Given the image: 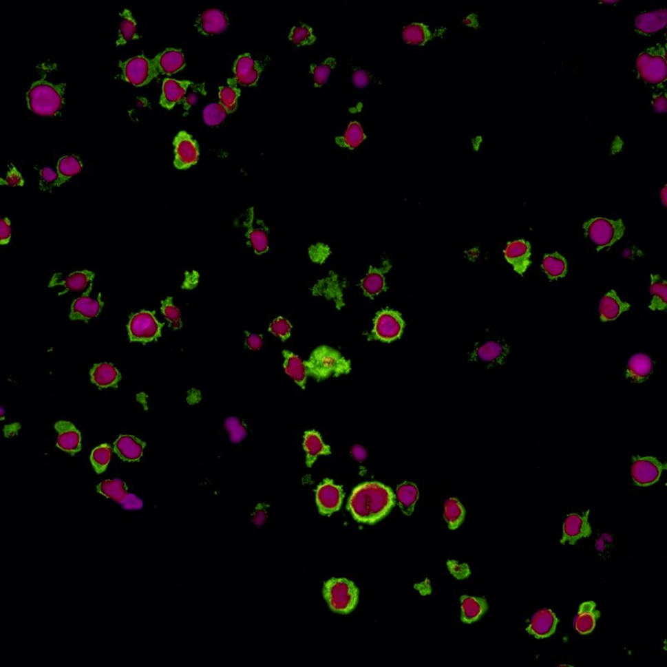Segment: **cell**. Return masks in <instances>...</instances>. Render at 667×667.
I'll return each instance as SVG.
<instances>
[{
	"mask_svg": "<svg viewBox=\"0 0 667 667\" xmlns=\"http://www.w3.org/2000/svg\"><path fill=\"white\" fill-rule=\"evenodd\" d=\"M396 497L392 490L380 483H365L355 487L348 501L350 514L357 522L374 525L392 511Z\"/></svg>",
	"mask_w": 667,
	"mask_h": 667,
	"instance_id": "6da1fadb",
	"label": "cell"
},
{
	"mask_svg": "<svg viewBox=\"0 0 667 667\" xmlns=\"http://www.w3.org/2000/svg\"><path fill=\"white\" fill-rule=\"evenodd\" d=\"M305 363L308 376L319 381L349 374L351 370L350 361L327 346H319Z\"/></svg>",
	"mask_w": 667,
	"mask_h": 667,
	"instance_id": "7a4b0ae2",
	"label": "cell"
},
{
	"mask_svg": "<svg viewBox=\"0 0 667 667\" xmlns=\"http://www.w3.org/2000/svg\"><path fill=\"white\" fill-rule=\"evenodd\" d=\"M65 84L53 85L45 80L33 83L26 94L28 107L41 116H54L64 105Z\"/></svg>",
	"mask_w": 667,
	"mask_h": 667,
	"instance_id": "3957f363",
	"label": "cell"
},
{
	"mask_svg": "<svg viewBox=\"0 0 667 667\" xmlns=\"http://www.w3.org/2000/svg\"><path fill=\"white\" fill-rule=\"evenodd\" d=\"M323 594L330 609L337 614H350L358 605V588L345 578L329 580L324 585Z\"/></svg>",
	"mask_w": 667,
	"mask_h": 667,
	"instance_id": "277c9868",
	"label": "cell"
},
{
	"mask_svg": "<svg viewBox=\"0 0 667 667\" xmlns=\"http://www.w3.org/2000/svg\"><path fill=\"white\" fill-rule=\"evenodd\" d=\"M586 236L597 247V251L608 248L622 238L625 226L622 220L595 218L584 224Z\"/></svg>",
	"mask_w": 667,
	"mask_h": 667,
	"instance_id": "5b68a950",
	"label": "cell"
},
{
	"mask_svg": "<svg viewBox=\"0 0 667 667\" xmlns=\"http://www.w3.org/2000/svg\"><path fill=\"white\" fill-rule=\"evenodd\" d=\"M163 326V324L157 321L155 313L142 310L130 317L128 325L130 341L143 344L156 341L161 337Z\"/></svg>",
	"mask_w": 667,
	"mask_h": 667,
	"instance_id": "8992f818",
	"label": "cell"
},
{
	"mask_svg": "<svg viewBox=\"0 0 667 667\" xmlns=\"http://www.w3.org/2000/svg\"><path fill=\"white\" fill-rule=\"evenodd\" d=\"M123 74L122 78L136 87L148 85L159 76L155 61L144 55L128 59L120 64Z\"/></svg>",
	"mask_w": 667,
	"mask_h": 667,
	"instance_id": "52a82bcc",
	"label": "cell"
},
{
	"mask_svg": "<svg viewBox=\"0 0 667 667\" xmlns=\"http://www.w3.org/2000/svg\"><path fill=\"white\" fill-rule=\"evenodd\" d=\"M404 327L401 313L390 309L381 310L374 317L372 337L383 342H392L401 337Z\"/></svg>",
	"mask_w": 667,
	"mask_h": 667,
	"instance_id": "ba28073f",
	"label": "cell"
},
{
	"mask_svg": "<svg viewBox=\"0 0 667 667\" xmlns=\"http://www.w3.org/2000/svg\"><path fill=\"white\" fill-rule=\"evenodd\" d=\"M243 226L246 229V237L251 246L257 255L269 251V228L262 220L256 218L253 208L248 209L243 215Z\"/></svg>",
	"mask_w": 667,
	"mask_h": 667,
	"instance_id": "9c48e42d",
	"label": "cell"
},
{
	"mask_svg": "<svg viewBox=\"0 0 667 667\" xmlns=\"http://www.w3.org/2000/svg\"><path fill=\"white\" fill-rule=\"evenodd\" d=\"M315 499L319 513L323 516H330L341 509L344 499V491L341 485H335L333 480L326 479L319 485Z\"/></svg>",
	"mask_w": 667,
	"mask_h": 667,
	"instance_id": "30bf717a",
	"label": "cell"
},
{
	"mask_svg": "<svg viewBox=\"0 0 667 667\" xmlns=\"http://www.w3.org/2000/svg\"><path fill=\"white\" fill-rule=\"evenodd\" d=\"M175 146L173 165L178 169H187L198 162L200 152L196 140L187 131H180L173 142Z\"/></svg>",
	"mask_w": 667,
	"mask_h": 667,
	"instance_id": "8fae6325",
	"label": "cell"
},
{
	"mask_svg": "<svg viewBox=\"0 0 667 667\" xmlns=\"http://www.w3.org/2000/svg\"><path fill=\"white\" fill-rule=\"evenodd\" d=\"M664 465L654 457H635L631 467L634 483L640 487L657 483L660 479Z\"/></svg>",
	"mask_w": 667,
	"mask_h": 667,
	"instance_id": "7c38bea8",
	"label": "cell"
},
{
	"mask_svg": "<svg viewBox=\"0 0 667 667\" xmlns=\"http://www.w3.org/2000/svg\"><path fill=\"white\" fill-rule=\"evenodd\" d=\"M590 510L580 516L576 513L568 515L563 525V535L560 542L571 546L583 538H590L592 529L589 522Z\"/></svg>",
	"mask_w": 667,
	"mask_h": 667,
	"instance_id": "4fadbf2b",
	"label": "cell"
},
{
	"mask_svg": "<svg viewBox=\"0 0 667 667\" xmlns=\"http://www.w3.org/2000/svg\"><path fill=\"white\" fill-rule=\"evenodd\" d=\"M637 67L643 80L651 84H658L666 77V62L661 55L642 54L637 58Z\"/></svg>",
	"mask_w": 667,
	"mask_h": 667,
	"instance_id": "5bb4252c",
	"label": "cell"
},
{
	"mask_svg": "<svg viewBox=\"0 0 667 667\" xmlns=\"http://www.w3.org/2000/svg\"><path fill=\"white\" fill-rule=\"evenodd\" d=\"M92 285L89 287L81 298H78L71 306L70 318L72 321H88L89 319L96 318L101 313L104 302L102 301V295L98 294V298L94 299L90 298L89 295L92 291Z\"/></svg>",
	"mask_w": 667,
	"mask_h": 667,
	"instance_id": "9a60e30c",
	"label": "cell"
},
{
	"mask_svg": "<svg viewBox=\"0 0 667 667\" xmlns=\"http://www.w3.org/2000/svg\"><path fill=\"white\" fill-rule=\"evenodd\" d=\"M558 623L559 619L553 611L542 609L532 617L527 631L536 639H546L555 633Z\"/></svg>",
	"mask_w": 667,
	"mask_h": 667,
	"instance_id": "2e32d148",
	"label": "cell"
},
{
	"mask_svg": "<svg viewBox=\"0 0 667 667\" xmlns=\"http://www.w3.org/2000/svg\"><path fill=\"white\" fill-rule=\"evenodd\" d=\"M504 255L517 273L522 275L531 264V244L524 240L510 242Z\"/></svg>",
	"mask_w": 667,
	"mask_h": 667,
	"instance_id": "e0dca14e",
	"label": "cell"
},
{
	"mask_svg": "<svg viewBox=\"0 0 667 667\" xmlns=\"http://www.w3.org/2000/svg\"><path fill=\"white\" fill-rule=\"evenodd\" d=\"M392 266L390 260H385L380 268L370 267L368 273L361 282V287L367 297H376L386 290L385 275Z\"/></svg>",
	"mask_w": 667,
	"mask_h": 667,
	"instance_id": "ac0fdd59",
	"label": "cell"
},
{
	"mask_svg": "<svg viewBox=\"0 0 667 667\" xmlns=\"http://www.w3.org/2000/svg\"><path fill=\"white\" fill-rule=\"evenodd\" d=\"M260 72V66L251 58V54H244L236 59L234 73L235 80L239 84L247 87L255 85L259 81Z\"/></svg>",
	"mask_w": 667,
	"mask_h": 667,
	"instance_id": "d6986e66",
	"label": "cell"
},
{
	"mask_svg": "<svg viewBox=\"0 0 667 667\" xmlns=\"http://www.w3.org/2000/svg\"><path fill=\"white\" fill-rule=\"evenodd\" d=\"M195 25L201 34L205 35L220 34L227 30L229 21L224 12L210 9L199 15Z\"/></svg>",
	"mask_w": 667,
	"mask_h": 667,
	"instance_id": "ffe728a7",
	"label": "cell"
},
{
	"mask_svg": "<svg viewBox=\"0 0 667 667\" xmlns=\"http://www.w3.org/2000/svg\"><path fill=\"white\" fill-rule=\"evenodd\" d=\"M59 433L57 447L63 451L74 455L81 449V436L80 432L72 423L68 421H59L55 424Z\"/></svg>",
	"mask_w": 667,
	"mask_h": 667,
	"instance_id": "44dd1931",
	"label": "cell"
},
{
	"mask_svg": "<svg viewBox=\"0 0 667 667\" xmlns=\"http://www.w3.org/2000/svg\"><path fill=\"white\" fill-rule=\"evenodd\" d=\"M192 83L189 81H177L165 78L160 100L162 107L172 109L178 103L183 100L187 89Z\"/></svg>",
	"mask_w": 667,
	"mask_h": 667,
	"instance_id": "7402d4cb",
	"label": "cell"
},
{
	"mask_svg": "<svg viewBox=\"0 0 667 667\" xmlns=\"http://www.w3.org/2000/svg\"><path fill=\"white\" fill-rule=\"evenodd\" d=\"M600 617L601 613L597 609V603L593 601L582 603L575 622L576 631L583 635L591 634Z\"/></svg>",
	"mask_w": 667,
	"mask_h": 667,
	"instance_id": "603a6c76",
	"label": "cell"
},
{
	"mask_svg": "<svg viewBox=\"0 0 667 667\" xmlns=\"http://www.w3.org/2000/svg\"><path fill=\"white\" fill-rule=\"evenodd\" d=\"M145 442L133 436H120L114 443V452L122 460L133 463L143 456Z\"/></svg>",
	"mask_w": 667,
	"mask_h": 667,
	"instance_id": "cb8c5ba5",
	"label": "cell"
},
{
	"mask_svg": "<svg viewBox=\"0 0 667 667\" xmlns=\"http://www.w3.org/2000/svg\"><path fill=\"white\" fill-rule=\"evenodd\" d=\"M158 72L162 74H171L179 72L185 66L182 51L175 49H167L153 58Z\"/></svg>",
	"mask_w": 667,
	"mask_h": 667,
	"instance_id": "d4e9b609",
	"label": "cell"
},
{
	"mask_svg": "<svg viewBox=\"0 0 667 667\" xmlns=\"http://www.w3.org/2000/svg\"><path fill=\"white\" fill-rule=\"evenodd\" d=\"M630 307L629 304L621 301L617 292L613 290L604 295L600 303V317L604 322L613 321L622 313L629 310Z\"/></svg>",
	"mask_w": 667,
	"mask_h": 667,
	"instance_id": "484cf974",
	"label": "cell"
},
{
	"mask_svg": "<svg viewBox=\"0 0 667 667\" xmlns=\"http://www.w3.org/2000/svg\"><path fill=\"white\" fill-rule=\"evenodd\" d=\"M461 621L465 624L479 622L487 613L489 606L487 600L481 597H467L460 598Z\"/></svg>",
	"mask_w": 667,
	"mask_h": 667,
	"instance_id": "4316f807",
	"label": "cell"
},
{
	"mask_svg": "<svg viewBox=\"0 0 667 667\" xmlns=\"http://www.w3.org/2000/svg\"><path fill=\"white\" fill-rule=\"evenodd\" d=\"M303 447L306 453L308 467H313L319 456H328L331 453L330 447L324 443L321 435L315 431L305 433Z\"/></svg>",
	"mask_w": 667,
	"mask_h": 667,
	"instance_id": "83f0119b",
	"label": "cell"
},
{
	"mask_svg": "<svg viewBox=\"0 0 667 667\" xmlns=\"http://www.w3.org/2000/svg\"><path fill=\"white\" fill-rule=\"evenodd\" d=\"M61 275V274L54 275L51 279L50 287L63 286L67 290L81 291L85 290L94 278V274L89 271L74 272L65 279Z\"/></svg>",
	"mask_w": 667,
	"mask_h": 667,
	"instance_id": "f1b7e54d",
	"label": "cell"
},
{
	"mask_svg": "<svg viewBox=\"0 0 667 667\" xmlns=\"http://www.w3.org/2000/svg\"><path fill=\"white\" fill-rule=\"evenodd\" d=\"M92 381L98 388H116L121 376L118 370L109 363H102L94 366L90 372Z\"/></svg>",
	"mask_w": 667,
	"mask_h": 667,
	"instance_id": "f546056e",
	"label": "cell"
},
{
	"mask_svg": "<svg viewBox=\"0 0 667 667\" xmlns=\"http://www.w3.org/2000/svg\"><path fill=\"white\" fill-rule=\"evenodd\" d=\"M285 363L284 368L286 373L293 380L296 384L305 389L308 377L306 363L302 361L298 355L292 353L289 350L283 351Z\"/></svg>",
	"mask_w": 667,
	"mask_h": 667,
	"instance_id": "4dcf8cb0",
	"label": "cell"
},
{
	"mask_svg": "<svg viewBox=\"0 0 667 667\" xmlns=\"http://www.w3.org/2000/svg\"><path fill=\"white\" fill-rule=\"evenodd\" d=\"M666 10H658L638 15L635 18V25L642 32L650 34L662 30L666 26Z\"/></svg>",
	"mask_w": 667,
	"mask_h": 667,
	"instance_id": "1f68e13d",
	"label": "cell"
},
{
	"mask_svg": "<svg viewBox=\"0 0 667 667\" xmlns=\"http://www.w3.org/2000/svg\"><path fill=\"white\" fill-rule=\"evenodd\" d=\"M653 370V361L648 355L637 354L630 359L626 377L637 382L645 381Z\"/></svg>",
	"mask_w": 667,
	"mask_h": 667,
	"instance_id": "d6a6232c",
	"label": "cell"
},
{
	"mask_svg": "<svg viewBox=\"0 0 667 667\" xmlns=\"http://www.w3.org/2000/svg\"><path fill=\"white\" fill-rule=\"evenodd\" d=\"M396 496L402 512L406 516L412 515L414 505L419 498V491L416 485L410 483H402L397 488Z\"/></svg>",
	"mask_w": 667,
	"mask_h": 667,
	"instance_id": "836d02e7",
	"label": "cell"
},
{
	"mask_svg": "<svg viewBox=\"0 0 667 667\" xmlns=\"http://www.w3.org/2000/svg\"><path fill=\"white\" fill-rule=\"evenodd\" d=\"M650 291L653 295L650 309L653 310H665L666 308L667 282L661 275H651Z\"/></svg>",
	"mask_w": 667,
	"mask_h": 667,
	"instance_id": "e575fe53",
	"label": "cell"
},
{
	"mask_svg": "<svg viewBox=\"0 0 667 667\" xmlns=\"http://www.w3.org/2000/svg\"><path fill=\"white\" fill-rule=\"evenodd\" d=\"M83 165L77 156H70L61 158L57 165V187L67 182L71 178L82 171Z\"/></svg>",
	"mask_w": 667,
	"mask_h": 667,
	"instance_id": "d590c367",
	"label": "cell"
},
{
	"mask_svg": "<svg viewBox=\"0 0 667 667\" xmlns=\"http://www.w3.org/2000/svg\"><path fill=\"white\" fill-rule=\"evenodd\" d=\"M542 269L551 279L563 278L567 273V262L562 255L555 252L544 255Z\"/></svg>",
	"mask_w": 667,
	"mask_h": 667,
	"instance_id": "8d00e7d4",
	"label": "cell"
},
{
	"mask_svg": "<svg viewBox=\"0 0 667 667\" xmlns=\"http://www.w3.org/2000/svg\"><path fill=\"white\" fill-rule=\"evenodd\" d=\"M120 15L122 22L120 25V29H118V38L116 42L117 46L124 45L129 41L140 38L137 34V23L135 18L133 17L131 12L129 10H125Z\"/></svg>",
	"mask_w": 667,
	"mask_h": 667,
	"instance_id": "74e56055",
	"label": "cell"
},
{
	"mask_svg": "<svg viewBox=\"0 0 667 667\" xmlns=\"http://www.w3.org/2000/svg\"><path fill=\"white\" fill-rule=\"evenodd\" d=\"M97 491L101 495L116 501V502H122L128 496V489L126 484L124 481L118 479L103 481L98 485Z\"/></svg>",
	"mask_w": 667,
	"mask_h": 667,
	"instance_id": "f35d334b",
	"label": "cell"
},
{
	"mask_svg": "<svg viewBox=\"0 0 667 667\" xmlns=\"http://www.w3.org/2000/svg\"><path fill=\"white\" fill-rule=\"evenodd\" d=\"M444 517L451 530H456L463 524L465 511L463 505L456 498H449L445 504Z\"/></svg>",
	"mask_w": 667,
	"mask_h": 667,
	"instance_id": "ab89813d",
	"label": "cell"
},
{
	"mask_svg": "<svg viewBox=\"0 0 667 667\" xmlns=\"http://www.w3.org/2000/svg\"><path fill=\"white\" fill-rule=\"evenodd\" d=\"M403 38L410 45H423L432 38L429 28L421 23H413L403 29Z\"/></svg>",
	"mask_w": 667,
	"mask_h": 667,
	"instance_id": "60d3db41",
	"label": "cell"
},
{
	"mask_svg": "<svg viewBox=\"0 0 667 667\" xmlns=\"http://www.w3.org/2000/svg\"><path fill=\"white\" fill-rule=\"evenodd\" d=\"M507 351L500 343L489 341L475 351V357L485 362H499L506 357Z\"/></svg>",
	"mask_w": 667,
	"mask_h": 667,
	"instance_id": "b9f144b4",
	"label": "cell"
},
{
	"mask_svg": "<svg viewBox=\"0 0 667 667\" xmlns=\"http://www.w3.org/2000/svg\"><path fill=\"white\" fill-rule=\"evenodd\" d=\"M366 136L360 123L351 122L347 128L345 136L337 138V144L349 149H355L365 140Z\"/></svg>",
	"mask_w": 667,
	"mask_h": 667,
	"instance_id": "7bdbcfd3",
	"label": "cell"
},
{
	"mask_svg": "<svg viewBox=\"0 0 667 667\" xmlns=\"http://www.w3.org/2000/svg\"><path fill=\"white\" fill-rule=\"evenodd\" d=\"M112 449L107 444L101 445L94 449L92 457V463L94 469L98 474L105 472L112 459Z\"/></svg>",
	"mask_w": 667,
	"mask_h": 667,
	"instance_id": "ee69618b",
	"label": "cell"
},
{
	"mask_svg": "<svg viewBox=\"0 0 667 667\" xmlns=\"http://www.w3.org/2000/svg\"><path fill=\"white\" fill-rule=\"evenodd\" d=\"M337 65L334 58H328L325 62L319 65H311V73L313 74L315 86L321 87L328 80L331 71Z\"/></svg>",
	"mask_w": 667,
	"mask_h": 667,
	"instance_id": "f6af8a7d",
	"label": "cell"
},
{
	"mask_svg": "<svg viewBox=\"0 0 667 667\" xmlns=\"http://www.w3.org/2000/svg\"><path fill=\"white\" fill-rule=\"evenodd\" d=\"M161 311L173 330L182 328L180 311L173 306L172 297H168L161 302Z\"/></svg>",
	"mask_w": 667,
	"mask_h": 667,
	"instance_id": "bcb514c9",
	"label": "cell"
},
{
	"mask_svg": "<svg viewBox=\"0 0 667 667\" xmlns=\"http://www.w3.org/2000/svg\"><path fill=\"white\" fill-rule=\"evenodd\" d=\"M315 39L313 29L306 25L294 27L290 34V41L297 46L313 45Z\"/></svg>",
	"mask_w": 667,
	"mask_h": 667,
	"instance_id": "7dc6e473",
	"label": "cell"
},
{
	"mask_svg": "<svg viewBox=\"0 0 667 667\" xmlns=\"http://www.w3.org/2000/svg\"><path fill=\"white\" fill-rule=\"evenodd\" d=\"M219 96L220 104L226 108L228 113H233L236 109L237 105H238L240 90L235 88V87H220Z\"/></svg>",
	"mask_w": 667,
	"mask_h": 667,
	"instance_id": "c3c4849f",
	"label": "cell"
},
{
	"mask_svg": "<svg viewBox=\"0 0 667 667\" xmlns=\"http://www.w3.org/2000/svg\"><path fill=\"white\" fill-rule=\"evenodd\" d=\"M227 113V110L220 103L219 104L209 105L204 109V120L208 125H218L224 120Z\"/></svg>",
	"mask_w": 667,
	"mask_h": 667,
	"instance_id": "681fc988",
	"label": "cell"
},
{
	"mask_svg": "<svg viewBox=\"0 0 667 667\" xmlns=\"http://www.w3.org/2000/svg\"><path fill=\"white\" fill-rule=\"evenodd\" d=\"M291 324L286 318L279 317L274 319L270 326V332L285 341L291 334Z\"/></svg>",
	"mask_w": 667,
	"mask_h": 667,
	"instance_id": "f907efd6",
	"label": "cell"
},
{
	"mask_svg": "<svg viewBox=\"0 0 667 667\" xmlns=\"http://www.w3.org/2000/svg\"><path fill=\"white\" fill-rule=\"evenodd\" d=\"M41 176V188L43 191L57 187L58 173L54 172L53 169L49 167L42 169Z\"/></svg>",
	"mask_w": 667,
	"mask_h": 667,
	"instance_id": "816d5d0a",
	"label": "cell"
},
{
	"mask_svg": "<svg viewBox=\"0 0 667 667\" xmlns=\"http://www.w3.org/2000/svg\"><path fill=\"white\" fill-rule=\"evenodd\" d=\"M447 567L449 572L458 580H464L471 575V570L467 564H460L456 560H449Z\"/></svg>",
	"mask_w": 667,
	"mask_h": 667,
	"instance_id": "f5cc1de1",
	"label": "cell"
},
{
	"mask_svg": "<svg viewBox=\"0 0 667 667\" xmlns=\"http://www.w3.org/2000/svg\"><path fill=\"white\" fill-rule=\"evenodd\" d=\"M226 426L229 432H230L231 439L233 441L238 442L242 441L244 436H246V431L240 423V421L234 418L227 421Z\"/></svg>",
	"mask_w": 667,
	"mask_h": 667,
	"instance_id": "db71d44e",
	"label": "cell"
},
{
	"mask_svg": "<svg viewBox=\"0 0 667 667\" xmlns=\"http://www.w3.org/2000/svg\"><path fill=\"white\" fill-rule=\"evenodd\" d=\"M2 184L10 185V187H23L25 184L21 173L17 171L14 167H12L8 172L6 180H1Z\"/></svg>",
	"mask_w": 667,
	"mask_h": 667,
	"instance_id": "11a10c76",
	"label": "cell"
},
{
	"mask_svg": "<svg viewBox=\"0 0 667 667\" xmlns=\"http://www.w3.org/2000/svg\"><path fill=\"white\" fill-rule=\"evenodd\" d=\"M10 238V221L8 218L2 219L1 221H0V243H1V244H9Z\"/></svg>",
	"mask_w": 667,
	"mask_h": 667,
	"instance_id": "9f6ffc18",
	"label": "cell"
},
{
	"mask_svg": "<svg viewBox=\"0 0 667 667\" xmlns=\"http://www.w3.org/2000/svg\"><path fill=\"white\" fill-rule=\"evenodd\" d=\"M352 80L355 86L359 87V88H363L369 84L370 76L366 71L363 70H357L353 74Z\"/></svg>",
	"mask_w": 667,
	"mask_h": 667,
	"instance_id": "6f0895ef",
	"label": "cell"
},
{
	"mask_svg": "<svg viewBox=\"0 0 667 667\" xmlns=\"http://www.w3.org/2000/svg\"><path fill=\"white\" fill-rule=\"evenodd\" d=\"M246 346L251 350H258L263 346V337L257 334H248L246 332Z\"/></svg>",
	"mask_w": 667,
	"mask_h": 667,
	"instance_id": "680465c9",
	"label": "cell"
},
{
	"mask_svg": "<svg viewBox=\"0 0 667 667\" xmlns=\"http://www.w3.org/2000/svg\"><path fill=\"white\" fill-rule=\"evenodd\" d=\"M351 455H352L355 460L363 461L367 458V452L364 447H361V445H354V447L351 448Z\"/></svg>",
	"mask_w": 667,
	"mask_h": 667,
	"instance_id": "91938a15",
	"label": "cell"
},
{
	"mask_svg": "<svg viewBox=\"0 0 667 667\" xmlns=\"http://www.w3.org/2000/svg\"><path fill=\"white\" fill-rule=\"evenodd\" d=\"M653 107L657 112L665 113L667 109L666 98L664 96L655 98Z\"/></svg>",
	"mask_w": 667,
	"mask_h": 667,
	"instance_id": "94428289",
	"label": "cell"
},
{
	"mask_svg": "<svg viewBox=\"0 0 667 667\" xmlns=\"http://www.w3.org/2000/svg\"><path fill=\"white\" fill-rule=\"evenodd\" d=\"M661 200L663 204L666 207V187L663 188L662 191H661Z\"/></svg>",
	"mask_w": 667,
	"mask_h": 667,
	"instance_id": "6125c7cd",
	"label": "cell"
},
{
	"mask_svg": "<svg viewBox=\"0 0 667 667\" xmlns=\"http://www.w3.org/2000/svg\"><path fill=\"white\" fill-rule=\"evenodd\" d=\"M617 1H604L603 3H617Z\"/></svg>",
	"mask_w": 667,
	"mask_h": 667,
	"instance_id": "be15d7a7",
	"label": "cell"
}]
</instances>
